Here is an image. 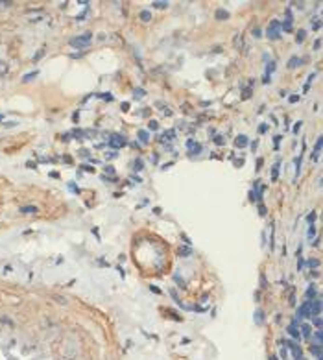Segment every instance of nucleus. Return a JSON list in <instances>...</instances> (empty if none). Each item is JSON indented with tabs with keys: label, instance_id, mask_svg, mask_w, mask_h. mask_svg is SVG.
Instances as JSON below:
<instances>
[{
	"label": "nucleus",
	"instance_id": "obj_1",
	"mask_svg": "<svg viewBox=\"0 0 323 360\" xmlns=\"http://www.w3.org/2000/svg\"><path fill=\"white\" fill-rule=\"evenodd\" d=\"M266 37L273 39V41L281 37V21H277V19L270 21V24L266 26Z\"/></svg>",
	"mask_w": 323,
	"mask_h": 360
},
{
	"label": "nucleus",
	"instance_id": "obj_2",
	"mask_svg": "<svg viewBox=\"0 0 323 360\" xmlns=\"http://www.w3.org/2000/svg\"><path fill=\"white\" fill-rule=\"evenodd\" d=\"M91 41H92V33H81V35H78V37L70 39V45L74 48H85V46H89Z\"/></svg>",
	"mask_w": 323,
	"mask_h": 360
},
{
	"label": "nucleus",
	"instance_id": "obj_3",
	"mask_svg": "<svg viewBox=\"0 0 323 360\" xmlns=\"http://www.w3.org/2000/svg\"><path fill=\"white\" fill-rule=\"evenodd\" d=\"M285 343H286L288 349H292V357H294V360H305L303 358V353H301V347H299L295 342H285Z\"/></svg>",
	"mask_w": 323,
	"mask_h": 360
},
{
	"label": "nucleus",
	"instance_id": "obj_4",
	"mask_svg": "<svg viewBox=\"0 0 323 360\" xmlns=\"http://www.w3.org/2000/svg\"><path fill=\"white\" fill-rule=\"evenodd\" d=\"M186 146H188V150H190V155H198L201 151V144H198L194 139L186 140Z\"/></svg>",
	"mask_w": 323,
	"mask_h": 360
},
{
	"label": "nucleus",
	"instance_id": "obj_5",
	"mask_svg": "<svg viewBox=\"0 0 323 360\" xmlns=\"http://www.w3.org/2000/svg\"><path fill=\"white\" fill-rule=\"evenodd\" d=\"M109 144H111L113 148H122L124 144H126V139H124L122 135H113L111 140H109Z\"/></svg>",
	"mask_w": 323,
	"mask_h": 360
},
{
	"label": "nucleus",
	"instance_id": "obj_6",
	"mask_svg": "<svg viewBox=\"0 0 323 360\" xmlns=\"http://www.w3.org/2000/svg\"><path fill=\"white\" fill-rule=\"evenodd\" d=\"M281 30H285V32H290V30H292V13H290V7L286 9L285 21L281 22Z\"/></svg>",
	"mask_w": 323,
	"mask_h": 360
},
{
	"label": "nucleus",
	"instance_id": "obj_7",
	"mask_svg": "<svg viewBox=\"0 0 323 360\" xmlns=\"http://www.w3.org/2000/svg\"><path fill=\"white\" fill-rule=\"evenodd\" d=\"M288 334H290V336H294L295 340H299V338H301V334H299V325H297L295 321H292L290 325H288Z\"/></svg>",
	"mask_w": 323,
	"mask_h": 360
},
{
	"label": "nucleus",
	"instance_id": "obj_8",
	"mask_svg": "<svg viewBox=\"0 0 323 360\" xmlns=\"http://www.w3.org/2000/svg\"><path fill=\"white\" fill-rule=\"evenodd\" d=\"M177 255L186 259V257L192 255V248H190V246H179V248H177Z\"/></svg>",
	"mask_w": 323,
	"mask_h": 360
},
{
	"label": "nucleus",
	"instance_id": "obj_9",
	"mask_svg": "<svg viewBox=\"0 0 323 360\" xmlns=\"http://www.w3.org/2000/svg\"><path fill=\"white\" fill-rule=\"evenodd\" d=\"M247 142H249V140H247L246 135H238V137L235 139V146H236V148H246Z\"/></svg>",
	"mask_w": 323,
	"mask_h": 360
},
{
	"label": "nucleus",
	"instance_id": "obj_10",
	"mask_svg": "<svg viewBox=\"0 0 323 360\" xmlns=\"http://www.w3.org/2000/svg\"><path fill=\"white\" fill-rule=\"evenodd\" d=\"M214 17H216V21H227V19L231 17V15H229V11H227V9H216Z\"/></svg>",
	"mask_w": 323,
	"mask_h": 360
},
{
	"label": "nucleus",
	"instance_id": "obj_11",
	"mask_svg": "<svg viewBox=\"0 0 323 360\" xmlns=\"http://www.w3.org/2000/svg\"><path fill=\"white\" fill-rule=\"evenodd\" d=\"M299 331H301L299 334H303L305 338H310V336H312V329H310V325H308V323H303V325L299 327Z\"/></svg>",
	"mask_w": 323,
	"mask_h": 360
},
{
	"label": "nucleus",
	"instance_id": "obj_12",
	"mask_svg": "<svg viewBox=\"0 0 323 360\" xmlns=\"http://www.w3.org/2000/svg\"><path fill=\"white\" fill-rule=\"evenodd\" d=\"M137 137L141 139V142H142V144H146L148 140H150V131H148V130H139Z\"/></svg>",
	"mask_w": 323,
	"mask_h": 360
},
{
	"label": "nucleus",
	"instance_id": "obj_13",
	"mask_svg": "<svg viewBox=\"0 0 323 360\" xmlns=\"http://www.w3.org/2000/svg\"><path fill=\"white\" fill-rule=\"evenodd\" d=\"M37 207L35 205H24V207H21V213L22 214H35L37 213Z\"/></svg>",
	"mask_w": 323,
	"mask_h": 360
},
{
	"label": "nucleus",
	"instance_id": "obj_14",
	"mask_svg": "<svg viewBox=\"0 0 323 360\" xmlns=\"http://www.w3.org/2000/svg\"><path fill=\"white\" fill-rule=\"evenodd\" d=\"M255 323H257V325H262V323H264V312L260 310V308H257V310H255Z\"/></svg>",
	"mask_w": 323,
	"mask_h": 360
},
{
	"label": "nucleus",
	"instance_id": "obj_15",
	"mask_svg": "<svg viewBox=\"0 0 323 360\" xmlns=\"http://www.w3.org/2000/svg\"><path fill=\"white\" fill-rule=\"evenodd\" d=\"M279 168H281V163H275L273 164V168H271V181H277V177H279Z\"/></svg>",
	"mask_w": 323,
	"mask_h": 360
},
{
	"label": "nucleus",
	"instance_id": "obj_16",
	"mask_svg": "<svg viewBox=\"0 0 323 360\" xmlns=\"http://www.w3.org/2000/svg\"><path fill=\"white\" fill-rule=\"evenodd\" d=\"M299 65H301V57H297V56L290 57V61H288V68H295V66H299Z\"/></svg>",
	"mask_w": 323,
	"mask_h": 360
},
{
	"label": "nucleus",
	"instance_id": "obj_17",
	"mask_svg": "<svg viewBox=\"0 0 323 360\" xmlns=\"http://www.w3.org/2000/svg\"><path fill=\"white\" fill-rule=\"evenodd\" d=\"M305 37H306V32H305V30H297V33H295V43H297V45H301V43L305 41Z\"/></svg>",
	"mask_w": 323,
	"mask_h": 360
},
{
	"label": "nucleus",
	"instance_id": "obj_18",
	"mask_svg": "<svg viewBox=\"0 0 323 360\" xmlns=\"http://www.w3.org/2000/svg\"><path fill=\"white\" fill-rule=\"evenodd\" d=\"M306 301H310V299H314L316 297V288H314V284H310L308 288H306Z\"/></svg>",
	"mask_w": 323,
	"mask_h": 360
},
{
	"label": "nucleus",
	"instance_id": "obj_19",
	"mask_svg": "<svg viewBox=\"0 0 323 360\" xmlns=\"http://www.w3.org/2000/svg\"><path fill=\"white\" fill-rule=\"evenodd\" d=\"M310 353H314L318 358H321V343H314V345L310 347Z\"/></svg>",
	"mask_w": 323,
	"mask_h": 360
},
{
	"label": "nucleus",
	"instance_id": "obj_20",
	"mask_svg": "<svg viewBox=\"0 0 323 360\" xmlns=\"http://www.w3.org/2000/svg\"><path fill=\"white\" fill-rule=\"evenodd\" d=\"M35 76H39V70H33V72H30V74H24V76H22V81H30Z\"/></svg>",
	"mask_w": 323,
	"mask_h": 360
},
{
	"label": "nucleus",
	"instance_id": "obj_21",
	"mask_svg": "<svg viewBox=\"0 0 323 360\" xmlns=\"http://www.w3.org/2000/svg\"><path fill=\"white\" fill-rule=\"evenodd\" d=\"M139 17H141V21H144V22H148L151 19V15H150V11H146V9H142L141 11V15H139Z\"/></svg>",
	"mask_w": 323,
	"mask_h": 360
},
{
	"label": "nucleus",
	"instance_id": "obj_22",
	"mask_svg": "<svg viewBox=\"0 0 323 360\" xmlns=\"http://www.w3.org/2000/svg\"><path fill=\"white\" fill-rule=\"evenodd\" d=\"M273 70H275V61H268V66H266V72H264V74H266V76H270Z\"/></svg>",
	"mask_w": 323,
	"mask_h": 360
},
{
	"label": "nucleus",
	"instance_id": "obj_23",
	"mask_svg": "<svg viewBox=\"0 0 323 360\" xmlns=\"http://www.w3.org/2000/svg\"><path fill=\"white\" fill-rule=\"evenodd\" d=\"M174 281H176V283H179V284H181V288H186V283L183 281V277L179 275V273H174Z\"/></svg>",
	"mask_w": 323,
	"mask_h": 360
},
{
	"label": "nucleus",
	"instance_id": "obj_24",
	"mask_svg": "<svg viewBox=\"0 0 323 360\" xmlns=\"http://www.w3.org/2000/svg\"><path fill=\"white\" fill-rule=\"evenodd\" d=\"M306 266H308V268H318V266H320V260L318 259H308L306 260Z\"/></svg>",
	"mask_w": 323,
	"mask_h": 360
},
{
	"label": "nucleus",
	"instance_id": "obj_25",
	"mask_svg": "<svg viewBox=\"0 0 323 360\" xmlns=\"http://www.w3.org/2000/svg\"><path fill=\"white\" fill-rule=\"evenodd\" d=\"M70 135H72V137H76V139H83V137L87 135V133H85V131H81V130H74V131L70 133Z\"/></svg>",
	"mask_w": 323,
	"mask_h": 360
},
{
	"label": "nucleus",
	"instance_id": "obj_26",
	"mask_svg": "<svg viewBox=\"0 0 323 360\" xmlns=\"http://www.w3.org/2000/svg\"><path fill=\"white\" fill-rule=\"evenodd\" d=\"M151 6L157 7V9H164V7H168V2H159V0H157V2H153Z\"/></svg>",
	"mask_w": 323,
	"mask_h": 360
},
{
	"label": "nucleus",
	"instance_id": "obj_27",
	"mask_svg": "<svg viewBox=\"0 0 323 360\" xmlns=\"http://www.w3.org/2000/svg\"><path fill=\"white\" fill-rule=\"evenodd\" d=\"M133 94H135V98H142V96H144V89L135 87V89H133Z\"/></svg>",
	"mask_w": 323,
	"mask_h": 360
},
{
	"label": "nucleus",
	"instance_id": "obj_28",
	"mask_svg": "<svg viewBox=\"0 0 323 360\" xmlns=\"http://www.w3.org/2000/svg\"><path fill=\"white\" fill-rule=\"evenodd\" d=\"M133 166H135V170H137V172H141V170H142V166H144V163H142V159H135V163H133Z\"/></svg>",
	"mask_w": 323,
	"mask_h": 360
},
{
	"label": "nucleus",
	"instance_id": "obj_29",
	"mask_svg": "<svg viewBox=\"0 0 323 360\" xmlns=\"http://www.w3.org/2000/svg\"><path fill=\"white\" fill-rule=\"evenodd\" d=\"M320 28H321V19L316 17V19H314V22H312V30H320Z\"/></svg>",
	"mask_w": 323,
	"mask_h": 360
},
{
	"label": "nucleus",
	"instance_id": "obj_30",
	"mask_svg": "<svg viewBox=\"0 0 323 360\" xmlns=\"http://www.w3.org/2000/svg\"><path fill=\"white\" fill-rule=\"evenodd\" d=\"M148 128H150V130H159V122L157 120H150V122H148Z\"/></svg>",
	"mask_w": 323,
	"mask_h": 360
},
{
	"label": "nucleus",
	"instance_id": "obj_31",
	"mask_svg": "<svg viewBox=\"0 0 323 360\" xmlns=\"http://www.w3.org/2000/svg\"><path fill=\"white\" fill-rule=\"evenodd\" d=\"M306 236H308V238H314V236H316V227H314V225H310V227H308V231H306Z\"/></svg>",
	"mask_w": 323,
	"mask_h": 360
},
{
	"label": "nucleus",
	"instance_id": "obj_32",
	"mask_svg": "<svg viewBox=\"0 0 323 360\" xmlns=\"http://www.w3.org/2000/svg\"><path fill=\"white\" fill-rule=\"evenodd\" d=\"M42 56H44V48H41V50H39V52L35 54V56H33V61H39Z\"/></svg>",
	"mask_w": 323,
	"mask_h": 360
},
{
	"label": "nucleus",
	"instance_id": "obj_33",
	"mask_svg": "<svg viewBox=\"0 0 323 360\" xmlns=\"http://www.w3.org/2000/svg\"><path fill=\"white\" fill-rule=\"evenodd\" d=\"M259 214L260 216H266V207H264L262 203H259Z\"/></svg>",
	"mask_w": 323,
	"mask_h": 360
},
{
	"label": "nucleus",
	"instance_id": "obj_34",
	"mask_svg": "<svg viewBox=\"0 0 323 360\" xmlns=\"http://www.w3.org/2000/svg\"><path fill=\"white\" fill-rule=\"evenodd\" d=\"M306 220H308V224L312 225V224H314V220H316V213H310L308 216H306Z\"/></svg>",
	"mask_w": 323,
	"mask_h": 360
},
{
	"label": "nucleus",
	"instance_id": "obj_35",
	"mask_svg": "<svg viewBox=\"0 0 323 360\" xmlns=\"http://www.w3.org/2000/svg\"><path fill=\"white\" fill-rule=\"evenodd\" d=\"M314 325H316L318 329H321V318L320 316H314Z\"/></svg>",
	"mask_w": 323,
	"mask_h": 360
},
{
	"label": "nucleus",
	"instance_id": "obj_36",
	"mask_svg": "<svg viewBox=\"0 0 323 360\" xmlns=\"http://www.w3.org/2000/svg\"><path fill=\"white\" fill-rule=\"evenodd\" d=\"M314 338H316V342H318V343H321V331H320V329H318V331L314 332Z\"/></svg>",
	"mask_w": 323,
	"mask_h": 360
},
{
	"label": "nucleus",
	"instance_id": "obj_37",
	"mask_svg": "<svg viewBox=\"0 0 323 360\" xmlns=\"http://www.w3.org/2000/svg\"><path fill=\"white\" fill-rule=\"evenodd\" d=\"M7 72V65L4 61H0V74H6Z\"/></svg>",
	"mask_w": 323,
	"mask_h": 360
},
{
	"label": "nucleus",
	"instance_id": "obj_38",
	"mask_svg": "<svg viewBox=\"0 0 323 360\" xmlns=\"http://www.w3.org/2000/svg\"><path fill=\"white\" fill-rule=\"evenodd\" d=\"M268 131V124H260L259 126V133H266Z\"/></svg>",
	"mask_w": 323,
	"mask_h": 360
},
{
	"label": "nucleus",
	"instance_id": "obj_39",
	"mask_svg": "<svg viewBox=\"0 0 323 360\" xmlns=\"http://www.w3.org/2000/svg\"><path fill=\"white\" fill-rule=\"evenodd\" d=\"M321 48V39H316L314 41V50H320Z\"/></svg>",
	"mask_w": 323,
	"mask_h": 360
},
{
	"label": "nucleus",
	"instance_id": "obj_40",
	"mask_svg": "<svg viewBox=\"0 0 323 360\" xmlns=\"http://www.w3.org/2000/svg\"><path fill=\"white\" fill-rule=\"evenodd\" d=\"M301 124H303V122H295V126L292 128V131H294V133H297L299 130H301Z\"/></svg>",
	"mask_w": 323,
	"mask_h": 360
},
{
	"label": "nucleus",
	"instance_id": "obj_41",
	"mask_svg": "<svg viewBox=\"0 0 323 360\" xmlns=\"http://www.w3.org/2000/svg\"><path fill=\"white\" fill-rule=\"evenodd\" d=\"M87 13H89V9H85L83 13H80V15H78L76 19H78V21H83V19H85V15H87Z\"/></svg>",
	"mask_w": 323,
	"mask_h": 360
},
{
	"label": "nucleus",
	"instance_id": "obj_42",
	"mask_svg": "<svg viewBox=\"0 0 323 360\" xmlns=\"http://www.w3.org/2000/svg\"><path fill=\"white\" fill-rule=\"evenodd\" d=\"M214 142H216V144H224L225 140H224V137H222V135H218L216 139H214Z\"/></svg>",
	"mask_w": 323,
	"mask_h": 360
},
{
	"label": "nucleus",
	"instance_id": "obj_43",
	"mask_svg": "<svg viewBox=\"0 0 323 360\" xmlns=\"http://www.w3.org/2000/svg\"><path fill=\"white\" fill-rule=\"evenodd\" d=\"M150 290L153 292V294H161V290H159V288L155 286V284H151V286H150Z\"/></svg>",
	"mask_w": 323,
	"mask_h": 360
},
{
	"label": "nucleus",
	"instance_id": "obj_44",
	"mask_svg": "<svg viewBox=\"0 0 323 360\" xmlns=\"http://www.w3.org/2000/svg\"><path fill=\"white\" fill-rule=\"evenodd\" d=\"M270 81H271V80H270V76H266V74H264V76H262V83H266V85H268Z\"/></svg>",
	"mask_w": 323,
	"mask_h": 360
},
{
	"label": "nucleus",
	"instance_id": "obj_45",
	"mask_svg": "<svg viewBox=\"0 0 323 360\" xmlns=\"http://www.w3.org/2000/svg\"><path fill=\"white\" fill-rule=\"evenodd\" d=\"M105 172H107V174H111V175H113V174H115V168H113V166H105Z\"/></svg>",
	"mask_w": 323,
	"mask_h": 360
},
{
	"label": "nucleus",
	"instance_id": "obj_46",
	"mask_svg": "<svg viewBox=\"0 0 323 360\" xmlns=\"http://www.w3.org/2000/svg\"><path fill=\"white\" fill-rule=\"evenodd\" d=\"M288 100H290V102H292V104H295V102H297V100H299V96H297V94H295V96H290V98H288Z\"/></svg>",
	"mask_w": 323,
	"mask_h": 360
},
{
	"label": "nucleus",
	"instance_id": "obj_47",
	"mask_svg": "<svg viewBox=\"0 0 323 360\" xmlns=\"http://www.w3.org/2000/svg\"><path fill=\"white\" fill-rule=\"evenodd\" d=\"M290 305H292V307L295 305V296L294 294H290Z\"/></svg>",
	"mask_w": 323,
	"mask_h": 360
},
{
	"label": "nucleus",
	"instance_id": "obj_48",
	"mask_svg": "<svg viewBox=\"0 0 323 360\" xmlns=\"http://www.w3.org/2000/svg\"><path fill=\"white\" fill-rule=\"evenodd\" d=\"M257 199V194L255 192H249V201H255Z\"/></svg>",
	"mask_w": 323,
	"mask_h": 360
},
{
	"label": "nucleus",
	"instance_id": "obj_49",
	"mask_svg": "<svg viewBox=\"0 0 323 360\" xmlns=\"http://www.w3.org/2000/svg\"><path fill=\"white\" fill-rule=\"evenodd\" d=\"M127 109H129V104H127V102H124V104H122V111H127Z\"/></svg>",
	"mask_w": 323,
	"mask_h": 360
},
{
	"label": "nucleus",
	"instance_id": "obj_50",
	"mask_svg": "<svg viewBox=\"0 0 323 360\" xmlns=\"http://www.w3.org/2000/svg\"><path fill=\"white\" fill-rule=\"evenodd\" d=\"M115 157H116L115 151H109V153H107V159H115Z\"/></svg>",
	"mask_w": 323,
	"mask_h": 360
},
{
	"label": "nucleus",
	"instance_id": "obj_51",
	"mask_svg": "<svg viewBox=\"0 0 323 360\" xmlns=\"http://www.w3.org/2000/svg\"><path fill=\"white\" fill-rule=\"evenodd\" d=\"M253 35H255V37H260V30L255 28V30H253Z\"/></svg>",
	"mask_w": 323,
	"mask_h": 360
},
{
	"label": "nucleus",
	"instance_id": "obj_52",
	"mask_svg": "<svg viewBox=\"0 0 323 360\" xmlns=\"http://www.w3.org/2000/svg\"><path fill=\"white\" fill-rule=\"evenodd\" d=\"M279 140H281V137H279V135H275V137H273V142H275V146L279 144Z\"/></svg>",
	"mask_w": 323,
	"mask_h": 360
},
{
	"label": "nucleus",
	"instance_id": "obj_53",
	"mask_svg": "<svg viewBox=\"0 0 323 360\" xmlns=\"http://www.w3.org/2000/svg\"><path fill=\"white\" fill-rule=\"evenodd\" d=\"M4 126H6V128H11V126H17V122H6Z\"/></svg>",
	"mask_w": 323,
	"mask_h": 360
},
{
	"label": "nucleus",
	"instance_id": "obj_54",
	"mask_svg": "<svg viewBox=\"0 0 323 360\" xmlns=\"http://www.w3.org/2000/svg\"><path fill=\"white\" fill-rule=\"evenodd\" d=\"M260 166H262V159H259V161H257V170H260Z\"/></svg>",
	"mask_w": 323,
	"mask_h": 360
},
{
	"label": "nucleus",
	"instance_id": "obj_55",
	"mask_svg": "<svg viewBox=\"0 0 323 360\" xmlns=\"http://www.w3.org/2000/svg\"><path fill=\"white\" fill-rule=\"evenodd\" d=\"M270 360H277V358H275V357H270Z\"/></svg>",
	"mask_w": 323,
	"mask_h": 360
},
{
	"label": "nucleus",
	"instance_id": "obj_56",
	"mask_svg": "<svg viewBox=\"0 0 323 360\" xmlns=\"http://www.w3.org/2000/svg\"><path fill=\"white\" fill-rule=\"evenodd\" d=\"M0 120H2V115H0Z\"/></svg>",
	"mask_w": 323,
	"mask_h": 360
}]
</instances>
